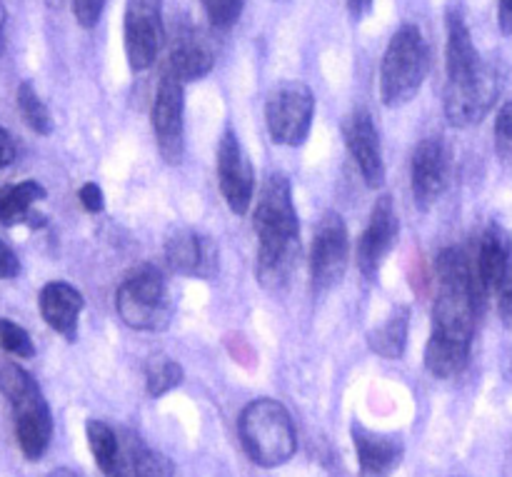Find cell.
Returning <instances> with one entry per match:
<instances>
[{
    "mask_svg": "<svg viewBox=\"0 0 512 477\" xmlns=\"http://www.w3.org/2000/svg\"><path fill=\"white\" fill-rule=\"evenodd\" d=\"M258 233V263L255 275L270 293H283L295 273L300 255L298 213L285 175H270L258 193L253 213Z\"/></svg>",
    "mask_w": 512,
    "mask_h": 477,
    "instance_id": "obj_1",
    "label": "cell"
},
{
    "mask_svg": "<svg viewBox=\"0 0 512 477\" xmlns=\"http://www.w3.org/2000/svg\"><path fill=\"white\" fill-rule=\"evenodd\" d=\"M0 390L13 408L15 438L28 460H40L53 438V415L38 383L20 365H0Z\"/></svg>",
    "mask_w": 512,
    "mask_h": 477,
    "instance_id": "obj_2",
    "label": "cell"
},
{
    "mask_svg": "<svg viewBox=\"0 0 512 477\" xmlns=\"http://www.w3.org/2000/svg\"><path fill=\"white\" fill-rule=\"evenodd\" d=\"M238 428L245 453L260 468L285 465L298 448L293 420L278 400L260 398L245 405Z\"/></svg>",
    "mask_w": 512,
    "mask_h": 477,
    "instance_id": "obj_3",
    "label": "cell"
},
{
    "mask_svg": "<svg viewBox=\"0 0 512 477\" xmlns=\"http://www.w3.org/2000/svg\"><path fill=\"white\" fill-rule=\"evenodd\" d=\"M428 75V45L415 23L395 30L380 63V98L385 105H405L418 95Z\"/></svg>",
    "mask_w": 512,
    "mask_h": 477,
    "instance_id": "obj_4",
    "label": "cell"
},
{
    "mask_svg": "<svg viewBox=\"0 0 512 477\" xmlns=\"http://www.w3.org/2000/svg\"><path fill=\"white\" fill-rule=\"evenodd\" d=\"M115 308L123 323L133 330H163L168 328L173 303L163 273L155 265H140L125 275L115 293Z\"/></svg>",
    "mask_w": 512,
    "mask_h": 477,
    "instance_id": "obj_5",
    "label": "cell"
},
{
    "mask_svg": "<svg viewBox=\"0 0 512 477\" xmlns=\"http://www.w3.org/2000/svg\"><path fill=\"white\" fill-rule=\"evenodd\" d=\"M315 98L313 90L300 80H290L275 88L265 103V123L273 143L303 145L313 125Z\"/></svg>",
    "mask_w": 512,
    "mask_h": 477,
    "instance_id": "obj_6",
    "label": "cell"
},
{
    "mask_svg": "<svg viewBox=\"0 0 512 477\" xmlns=\"http://www.w3.org/2000/svg\"><path fill=\"white\" fill-rule=\"evenodd\" d=\"M350 258V238L343 218L338 213H328L320 220L310 250V278L318 293H325L343 280Z\"/></svg>",
    "mask_w": 512,
    "mask_h": 477,
    "instance_id": "obj_7",
    "label": "cell"
},
{
    "mask_svg": "<svg viewBox=\"0 0 512 477\" xmlns=\"http://www.w3.org/2000/svg\"><path fill=\"white\" fill-rule=\"evenodd\" d=\"M183 113V80L173 70H165L158 83V90H155L150 120H153V133L160 155L173 165L183 160Z\"/></svg>",
    "mask_w": 512,
    "mask_h": 477,
    "instance_id": "obj_8",
    "label": "cell"
},
{
    "mask_svg": "<svg viewBox=\"0 0 512 477\" xmlns=\"http://www.w3.org/2000/svg\"><path fill=\"white\" fill-rule=\"evenodd\" d=\"M163 43V0H125V55L133 70H148Z\"/></svg>",
    "mask_w": 512,
    "mask_h": 477,
    "instance_id": "obj_9",
    "label": "cell"
},
{
    "mask_svg": "<svg viewBox=\"0 0 512 477\" xmlns=\"http://www.w3.org/2000/svg\"><path fill=\"white\" fill-rule=\"evenodd\" d=\"M218 180L223 198L235 215L248 213L255 195V178L250 160L233 130H225L218 143Z\"/></svg>",
    "mask_w": 512,
    "mask_h": 477,
    "instance_id": "obj_10",
    "label": "cell"
},
{
    "mask_svg": "<svg viewBox=\"0 0 512 477\" xmlns=\"http://www.w3.org/2000/svg\"><path fill=\"white\" fill-rule=\"evenodd\" d=\"M398 233L400 220L398 213H395L393 198L383 195V198L375 203L373 213H370L368 228L360 235L358 250H355V255H358V268L365 278H378L385 258H388L395 240H398Z\"/></svg>",
    "mask_w": 512,
    "mask_h": 477,
    "instance_id": "obj_11",
    "label": "cell"
},
{
    "mask_svg": "<svg viewBox=\"0 0 512 477\" xmlns=\"http://www.w3.org/2000/svg\"><path fill=\"white\" fill-rule=\"evenodd\" d=\"M500 80L493 70L485 65L480 75H475L468 83L448 85L445 90V115L458 128H468V125L480 123L493 108L495 98H498Z\"/></svg>",
    "mask_w": 512,
    "mask_h": 477,
    "instance_id": "obj_12",
    "label": "cell"
},
{
    "mask_svg": "<svg viewBox=\"0 0 512 477\" xmlns=\"http://www.w3.org/2000/svg\"><path fill=\"white\" fill-rule=\"evenodd\" d=\"M413 198L420 208H430L445 193L450 180V153L443 138H425L413 153L410 165Z\"/></svg>",
    "mask_w": 512,
    "mask_h": 477,
    "instance_id": "obj_13",
    "label": "cell"
},
{
    "mask_svg": "<svg viewBox=\"0 0 512 477\" xmlns=\"http://www.w3.org/2000/svg\"><path fill=\"white\" fill-rule=\"evenodd\" d=\"M475 283L483 300L490 293H498L512 273V240L510 233L500 225H490L478 245V258L473 263Z\"/></svg>",
    "mask_w": 512,
    "mask_h": 477,
    "instance_id": "obj_14",
    "label": "cell"
},
{
    "mask_svg": "<svg viewBox=\"0 0 512 477\" xmlns=\"http://www.w3.org/2000/svg\"><path fill=\"white\" fill-rule=\"evenodd\" d=\"M345 140H348L350 155H353L365 183L370 188H380L385 180L383 150H380V138L373 125V118L365 110L350 115L348 125H345Z\"/></svg>",
    "mask_w": 512,
    "mask_h": 477,
    "instance_id": "obj_15",
    "label": "cell"
},
{
    "mask_svg": "<svg viewBox=\"0 0 512 477\" xmlns=\"http://www.w3.org/2000/svg\"><path fill=\"white\" fill-rule=\"evenodd\" d=\"M165 255L175 273L200 275L210 278L218 268V248L205 235L193 233V230H178L165 245Z\"/></svg>",
    "mask_w": 512,
    "mask_h": 477,
    "instance_id": "obj_16",
    "label": "cell"
},
{
    "mask_svg": "<svg viewBox=\"0 0 512 477\" xmlns=\"http://www.w3.org/2000/svg\"><path fill=\"white\" fill-rule=\"evenodd\" d=\"M353 443L363 477H388L403 460V443L393 435L353 425Z\"/></svg>",
    "mask_w": 512,
    "mask_h": 477,
    "instance_id": "obj_17",
    "label": "cell"
},
{
    "mask_svg": "<svg viewBox=\"0 0 512 477\" xmlns=\"http://www.w3.org/2000/svg\"><path fill=\"white\" fill-rule=\"evenodd\" d=\"M445 65H448V85L468 83L485 68L478 48L473 43L463 15L450 10L448 13V45H445Z\"/></svg>",
    "mask_w": 512,
    "mask_h": 477,
    "instance_id": "obj_18",
    "label": "cell"
},
{
    "mask_svg": "<svg viewBox=\"0 0 512 477\" xmlns=\"http://www.w3.org/2000/svg\"><path fill=\"white\" fill-rule=\"evenodd\" d=\"M40 315H43L45 323L60 333L63 338L75 340L78 335V318L80 310H83V295L68 283H48L43 290H40Z\"/></svg>",
    "mask_w": 512,
    "mask_h": 477,
    "instance_id": "obj_19",
    "label": "cell"
},
{
    "mask_svg": "<svg viewBox=\"0 0 512 477\" xmlns=\"http://www.w3.org/2000/svg\"><path fill=\"white\" fill-rule=\"evenodd\" d=\"M215 55L208 40L193 28H185L175 35L173 45H170V60L168 70H173L183 83L188 80H198L213 70Z\"/></svg>",
    "mask_w": 512,
    "mask_h": 477,
    "instance_id": "obj_20",
    "label": "cell"
},
{
    "mask_svg": "<svg viewBox=\"0 0 512 477\" xmlns=\"http://www.w3.org/2000/svg\"><path fill=\"white\" fill-rule=\"evenodd\" d=\"M85 435H88L90 453H93L103 477H130L128 450L120 448L118 435H115V430L108 423L90 420L85 425Z\"/></svg>",
    "mask_w": 512,
    "mask_h": 477,
    "instance_id": "obj_21",
    "label": "cell"
},
{
    "mask_svg": "<svg viewBox=\"0 0 512 477\" xmlns=\"http://www.w3.org/2000/svg\"><path fill=\"white\" fill-rule=\"evenodd\" d=\"M45 198V188L38 180H23V183L8 185L0 190V223L18 225L23 220H38L43 225V218L33 213V205Z\"/></svg>",
    "mask_w": 512,
    "mask_h": 477,
    "instance_id": "obj_22",
    "label": "cell"
},
{
    "mask_svg": "<svg viewBox=\"0 0 512 477\" xmlns=\"http://www.w3.org/2000/svg\"><path fill=\"white\" fill-rule=\"evenodd\" d=\"M408 320V308L393 310V315L370 333L368 343L373 353H378L380 358L398 360L405 353V345H408Z\"/></svg>",
    "mask_w": 512,
    "mask_h": 477,
    "instance_id": "obj_23",
    "label": "cell"
},
{
    "mask_svg": "<svg viewBox=\"0 0 512 477\" xmlns=\"http://www.w3.org/2000/svg\"><path fill=\"white\" fill-rule=\"evenodd\" d=\"M145 383H148V393L160 398L183 383V368L165 355L150 358V363L145 365Z\"/></svg>",
    "mask_w": 512,
    "mask_h": 477,
    "instance_id": "obj_24",
    "label": "cell"
},
{
    "mask_svg": "<svg viewBox=\"0 0 512 477\" xmlns=\"http://www.w3.org/2000/svg\"><path fill=\"white\" fill-rule=\"evenodd\" d=\"M18 108L23 115L25 123L35 130L38 135H50L53 133V118H50V110L45 108V103L40 100V95L35 93L33 83H20L18 88Z\"/></svg>",
    "mask_w": 512,
    "mask_h": 477,
    "instance_id": "obj_25",
    "label": "cell"
},
{
    "mask_svg": "<svg viewBox=\"0 0 512 477\" xmlns=\"http://www.w3.org/2000/svg\"><path fill=\"white\" fill-rule=\"evenodd\" d=\"M130 477H173V463L158 450H150L145 445H130Z\"/></svg>",
    "mask_w": 512,
    "mask_h": 477,
    "instance_id": "obj_26",
    "label": "cell"
},
{
    "mask_svg": "<svg viewBox=\"0 0 512 477\" xmlns=\"http://www.w3.org/2000/svg\"><path fill=\"white\" fill-rule=\"evenodd\" d=\"M0 348L8 355H15V358H33L35 355V345L30 335L20 325H15L13 320L5 318H0Z\"/></svg>",
    "mask_w": 512,
    "mask_h": 477,
    "instance_id": "obj_27",
    "label": "cell"
},
{
    "mask_svg": "<svg viewBox=\"0 0 512 477\" xmlns=\"http://www.w3.org/2000/svg\"><path fill=\"white\" fill-rule=\"evenodd\" d=\"M200 3H203V10L210 18V23L218 25V28H230L240 18V13H243L245 0H200Z\"/></svg>",
    "mask_w": 512,
    "mask_h": 477,
    "instance_id": "obj_28",
    "label": "cell"
},
{
    "mask_svg": "<svg viewBox=\"0 0 512 477\" xmlns=\"http://www.w3.org/2000/svg\"><path fill=\"white\" fill-rule=\"evenodd\" d=\"M495 150L500 160L512 168V100L500 108L498 120H495Z\"/></svg>",
    "mask_w": 512,
    "mask_h": 477,
    "instance_id": "obj_29",
    "label": "cell"
},
{
    "mask_svg": "<svg viewBox=\"0 0 512 477\" xmlns=\"http://www.w3.org/2000/svg\"><path fill=\"white\" fill-rule=\"evenodd\" d=\"M70 5H73L75 20L83 28H95L100 23V18H103L105 0H70Z\"/></svg>",
    "mask_w": 512,
    "mask_h": 477,
    "instance_id": "obj_30",
    "label": "cell"
},
{
    "mask_svg": "<svg viewBox=\"0 0 512 477\" xmlns=\"http://www.w3.org/2000/svg\"><path fill=\"white\" fill-rule=\"evenodd\" d=\"M80 205H83L88 213H100L105 208V198H103V190L98 188V183H85L78 193Z\"/></svg>",
    "mask_w": 512,
    "mask_h": 477,
    "instance_id": "obj_31",
    "label": "cell"
},
{
    "mask_svg": "<svg viewBox=\"0 0 512 477\" xmlns=\"http://www.w3.org/2000/svg\"><path fill=\"white\" fill-rule=\"evenodd\" d=\"M495 295H498L500 320H503L505 328L512 330V273H510V278L503 283V288H500Z\"/></svg>",
    "mask_w": 512,
    "mask_h": 477,
    "instance_id": "obj_32",
    "label": "cell"
},
{
    "mask_svg": "<svg viewBox=\"0 0 512 477\" xmlns=\"http://www.w3.org/2000/svg\"><path fill=\"white\" fill-rule=\"evenodd\" d=\"M20 273L18 255L0 240V280H10Z\"/></svg>",
    "mask_w": 512,
    "mask_h": 477,
    "instance_id": "obj_33",
    "label": "cell"
},
{
    "mask_svg": "<svg viewBox=\"0 0 512 477\" xmlns=\"http://www.w3.org/2000/svg\"><path fill=\"white\" fill-rule=\"evenodd\" d=\"M15 160V143L5 128H0V170L8 168Z\"/></svg>",
    "mask_w": 512,
    "mask_h": 477,
    "instance_id": "obj_34",
    "label": "cell"
},
{
    "mask_svg": "<svg viewBox=\"0 0 512 477\" xmlns=\"http://www.w3.org/2000/svg\"><path fill=\"white\" fill-rule=\"evenodd\" d=\"M498 25L503 35H512V0H500L498 3Z\"/></svg>",
    "mask_w": 512,
    "mask_h": 477,
    "instance_id": "obj_35",
    "label": "cell"
},
{
    "mask_svg": "<svg viewBox=\"0 0 512 477\" xmlns=\"http://www.w3.org/2000/svg\"><path fill=\"white\" fill-rule=\"evenodd\" d=\"M370 5H373V0H348V8L353 13V18H360V15L368 13Z\"/></svg>",
    "mask_w": 512,
    "mask_h": 477,
    "instance_id": "obj_36",
    "label": "cell"
},
{
    "mask_svg": "<svg viewBox=\"0 0 512 477\" xmlns=\"http://www.w3.org/2000/svg\"><path fill=\"white\" fill-rule=\"evenodd\" d=\"M3 25H5V10H3V5H0V55H3V50H5V35H3Z\"/></svg>",
    "mask_w": 512,
    "mask_h": 477,
    "instance_id": "obj_37",
    "label": "cell"
},
{
    "mask_svg": "<svg viewBox=\"0 0 512 477\" xmlns=\"http://www.w3.org/2000/svg\"><path fill=\"white\" fill-rule=\"evenodd\" d=\"M48 477H80V475L73 473V470H68V468H58V470H53Z\"/></svg>",
    "mask_w": 512,
    "mask_h": 477,
    "instance_id": "obj_38",
    "label": "cell"
},
{
    "mask_svg": "<svg viewBox=\"0 0 512 477\" xmlns=\"http://www.w3.org/2000/svg\"><path fill=\"white\" fill-rule=\"evenodd\" d=\"M50 3H53V5H60V0H50Z\"/></svg>",
    "mask_w": 512,
    "mask_h": 477,
    "instance_id": "obj_39",
    "label": "cell"
},
{
    "mask_svg": "<svg viewBox=\"0 0 512 477\" xmlns=\"http://www.w3.org/2000/svg\"><path fill=\"white\" fill-rule=\"evenodd\" d=\"M280 3H285V0H280Z\"/></svg>",
    "mask_w": 512,
    "mask_h": 477,
    "instance_id": "obj_40",
    "label": "cell"
}]
</instances>
